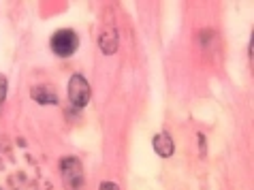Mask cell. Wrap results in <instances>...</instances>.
I'll use <instances>...</instances> for the list:
<instances>
[{"mask_svg":"<svg viewBox=\"0 0 254 190\" xmlns=\"http://www.w3.org/2000/svg\"><path fill=\"white\" fill-rule=\"evenodd\" d=\"M49 47H52V52L58 56V58H70V56L77 52V47H79V37H77V32L70 30V28H60V30H56L52 34Z\"/></svg>","mask_w":254,"mask_h":190,"instance_id":"6da1fadb","label":"cell"},{"mask_svg":"<svg viewBox=\"0 0 254 190\" xmlns=\"http://www.w3.org/2000/svg\"><path fill=\"white\" fill-rule=\"evenodd\" d=\"M60 175L68 190H79L83 184V167L81 160L75 156H62L60 158Z\"/></svg>","mask_w":254,"mask_h":190,"instance_id":"7a4b0ae2","label":"cell"},{"mask_svg":"<svg viewBox=\"0 0 254 190\" xmlns=\"http://www.w3.org/2000/svg\"><path fill=\"white\" fill-rule=\"evenodd\" d=\"M68 101L75 109H83L90 103V83L86 77L73 75L68 79Z\"/></svg>","mask_w":254,"mask_h":190,"instance_id":"3957f363","label":"cell"},{"mask_svg":"<svg viewBox=\"0 0 254 190\" xmlns=\"http://www.w3.org/2000/svg\"><path fill=\"white\" fill-rule=\"evenodd\" d=\"M152 145L160 158H169V156H173V152H175V143L169 132H158V135L152 139Z\"/></svg>","mask_w":254,"mask_h":190,"instance_id":"277c9868","label":"cell"},{"mask_svg":"<svg viewBox=\"0 0 254 190\" xmlns=\"http://www.w3.org/2000/svg\"><path fill=\"white\" fill-rule=\"evenodd\" d=\"M30 96H32L39 105H58V92H56L54 86H47V83L32 88Z\"/></svg>","mask_w":254,"mask_h":190,"instance_id":"5b68a950","label":"cell"},{"mask_svg":"<svg viewBox=\"0 0 254 190\" xmlns=\"http://www.w3.org/2000/svg\"><path fill=\"white\" fill-rule=\"evenodd\" d=\"M98 45L105 54H114L118 49V32L114 26H107L101 30V37H98Z\"/></svg>","mask_w":254,"mask_h":190,"instance_id":"8992f818","label":"cell"},{"mask_svg":"<svg viewBox=\"0 0 254 190\" xmlns=\"http://www.w3.org/2000/svg\"><path fill=\"white\" fill-rule=\"evenodd\" d=\"M6 88H9V83H6V77L0 73V105H2L4 98H6Z\"/></svg>","mask_w":254,"mask_h":190,"instance_id":"52a82bcc","label":"cell"},{"mask_svg":"<svg viewBox=\"0 0 254 190\" xmlns=\"http://www.w3.org/2000/svg\"><path fill=\"white\" fill-rule=\"evenodd\" d=\"M98 190H120V186L114 184V182H103V184L98 186Z\"/></svg>","mask_w":254,"mask_h":190,"instance_id":"ba28073f","label":"cell"}]
</instances>
